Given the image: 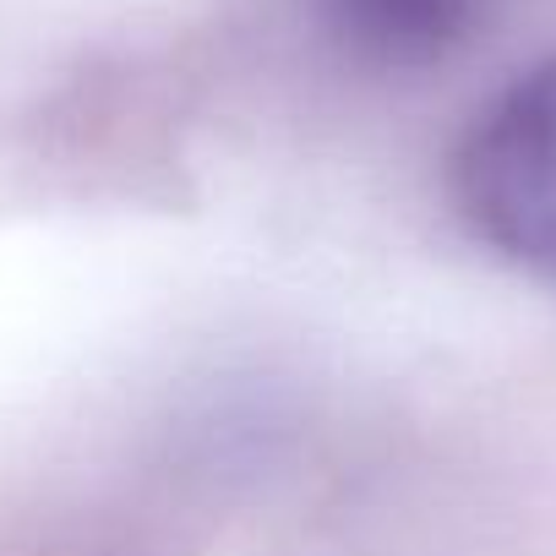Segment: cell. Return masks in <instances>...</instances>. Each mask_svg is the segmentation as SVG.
<instances>
[{
	"label": "cell",
	"mask_w": 556,
	"mask_h": 556,
	"mask_svg": "<svg viewBox=\"0 0 556 556\" xmlns=\"http://www.w3.org/2000/svg\"><path fill=\"white\" fill-rule=\"evenodd\" d=\"M464 224L534 285L556 290V61L507 83L453 159Z\"/></svg>",
	"instance_id": "obj_1"
},
{
	"label": "cell",
	"mask_w": 556,
	"mask_h": 556,
	"mask_svg": "<svg viewBox=\"0 0 556 556\" xmlns=\"http://www.w3.org/2000/svg\"><path fill=\"white\" fill-rule=\"evenodd\" d=\"M485 0H323L328 23L371 61L426 66L447 55L480 17Z\"/></svg>",
	"instance_id": "obj_2"
}]
</instances>
